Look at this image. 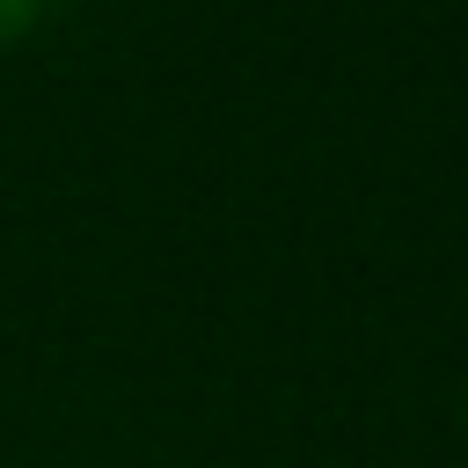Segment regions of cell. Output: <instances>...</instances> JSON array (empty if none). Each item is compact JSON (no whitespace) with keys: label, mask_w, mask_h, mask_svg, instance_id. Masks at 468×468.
I'll return each instance as SVG.
<instances>
[{"label":"cell","mask_w":468,"mask_h":468,"mask_svg":"<svg viewBox=\"0 0 468 468\" xmlns=\"http://www.w3.org/2000/svg\"><path fill=\"white\" fill-rule=\"evenodd\" d=\"M37 7H44V0H0V44H7V37H22V29L37 22Z\"/></svg>","instance_id":"1"}]
</instances>
